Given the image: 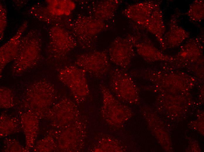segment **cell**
Wrapping results in <instances>:
<instances>
[{
  "label": "cell",
  "mask_w": 204,
  "mask_h": 152,
  "mask_svg": "<svg viewBox=\"0 0 204 152\" xmlns=\"http://www.w3.org/2000/svg\"><path fill=\"white\" fill-rule=\"evenodd\" d=\"M109 81L111 90L118 99L130 104L137 102V87L129 73L120 68H115L110 72Z\"/></svg>",
  "instance_id": "1"
},
{
  "label": "cell",
  "mask_w": 204,
  "mask_h": 152,
  "mask_svg": "<svg viewBox=\"0 0 204 152\" xmlns=\"http://www.w3.org/2000/svg\"><path fill=\"white\" fill-rule=\"evenodd\" d=\"M107 53L96 51L79 56L75 62L76 66L96 77H101L109 71L110 66Z\"/></svg>",
  "instance_id": "2"
},
{
  "label": "cell",
  "mask_w": 204,
  "mask_h": 152,
  "mask_svg": "<svg viewBox=\"0 0 204 152\" xmlns=\"http://www.w3.org/2000/svg\"><path fill=\"white\" fill-rule=\"evenodd\" d=\"M86 72L76 66L70 65L65 67L59 73L60 80L69 88L77 99L85 97L89 93Z\"/></svg>",
  "instance_id": "3"
},
{
  "label": "cell",
  "mask_w": 204,
  "mask_h": 152,
  "mask_svg": "<svg viewBox=\"0 0 204 152\" xmlns=\"http://www.w3.org/2000/svg\"><path fill=\"white\" fill-rule=\"evenodd\" d=\"M101 88L103 96L102 111L108 114L110 123L118 125L126 121L132 115L129 108L116 99L104 85L101 84Z\"/></svg>",
  "instance_id": "4"
},
{
  "label": "cell",
  "mask_w": 204,
  "mask_h": 152,
  "mask_svg": "<svg viewBox=\"0 0 204 152\" xmlns=\"http://www.w3.org/2000/svg\"><path fill=\"white\" fill-rule=\"evenodd\" d=\"M132 41L124 38H117L111 44L109 49L110 61L120 68L125 70L129 66L134 55Z\"/></svg>",
  "instance_id": "5"
},
{
  "label": "cell",
  "mask_w": 204,
  "mask_h": 152,
  "mask_svg": "<svg viewBox=\"0 0 204 152\" xmlns=\"http://www.w3.org/2000/svg\"><path fill=\"white\" fill-rule=\"evenodd\" d=\"M156 7L152 3H140L129 6L124 13L135 22L144 26Z\"/></svg>",
  "instance_id": "6"
},
{
  "label": "cell",
  "mask_w": 204,
  "mask_h": 152,
  "mask_svg": "<svg viewBox=\"0 0 204 152\" xmlns=\"http://www.w3.org/2000/svg\"><path fill=\"white\" fill-rule=\"evenodd\" d=\"M20 36L17 37L16 39H15V37H14L7 43L1 47V70H2L3 67H4L6 64L13 58H16L17 55L18 51Z\"/></svg>",
  "instance_id": "7"
},
{
  "label": "cell",
  "mask_w": 204,
  "mask_h": 152,
  "mask_svg": "<svg viewBox=\"0 0 204 152\" xmlns=\"http://www.w3.org/2000/svg\"><path fill=\"white\" fill-rule=\"evenodd\" d=\"M158 8L156 7L144 26L150 32L161 39L164 32V27L162 14Z\"/></svg>",
  "instance_id": "8"
},
{
  "label": "cell",
  "mask_w": 204,
  "mask_h": 152,
  "mask_svg": "<svg viewBox=\"0 0 204 152\" xmlns=\"http://www.w3.org/2000/svg\"><path fill=\"white\" fill-rule=\"evenodd\" d=\"M52 1L49 3V10L51 13L56 15H68L75 8V4L71 1Z\"/></svg>",
  "instance_id": "9"
},
{
  "label": "cell",
  "mask_w": 204,
  "mask_h": 152,
  "mask_svg": "<svg viewBox=\"0 0 204 152\" xmlns=\"http://www.w3.org/2000/svg\"><path fill=\"white\" fill-rule=\"evenodd\" d=\"M117 1H107L98 4L95 13L98 19H109L113 15L118 6Z\"/></svg>",
  "instance_id": "10"
},
{
  "label": "cell",
  "mask_w": 204,
  "mask_h": 152,
  "mask_svg": "<svg viewBox=\"0 0 204 152\" xmlns=\"http://www.w3.org/2000/svg\"><path fill=\"white\" fill-rule=\"evenodd\" d=\"M204 5L203 1H198L194 3L189 10L188 15L191 18H194L195 20H198L203 17Z\"/></svg>",
  "instance_id": "11"
}]
</instances>
